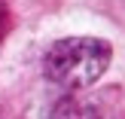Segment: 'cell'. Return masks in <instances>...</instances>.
Instances as JSON below:
<instances>
[{"instance_id":"1","label":"cell","mask_w":125,"mask_h":119,"mask_svg":"<svg viewBox=\"0 0 125 119\" xmlns=\"http://www.w3.org/2000/svg\"><path fill=\"white\" fill-rule=\"evenodd\" d=\"M113 49L107 40L98 37H64L55 40L43 55V73L52 86L64 89L67 95L89 89L92 83L104 76L110 67Z\"/></svg>"},{"instance_id":"2","label":"cell","mask_w":125,"mask_h":119,"mask_svg":"<svg viewBox=\"0 0 125 119\" xmlns=\"http://www.w3.org/2000/svg\"><path fill=\"white\" fill-rule=\"evenodd\" d=\"M49 119H104L101 107L89 98H79V95H64L61 101L52 104L49 110Z\"/></svg>"},{"instance_id":"3","label":"cell","mask_w":125,"mask_h":119,"mask_svg":"<svg viewBox=\"0 0 125 119\" xmlns=\"http://www.w3.org/2000/svg\"><path fill=\"white\" fill-rule=\"evenodd\" d=\"M6 31H9V6L0 0V40L6 37Z\"/></svg>"}]
</instances>
